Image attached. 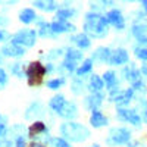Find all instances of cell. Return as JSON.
<instances>
[{"label": "cell", "mask_w": 147, "mask_h": 147, "mask_svg": "<svg viewBox=\"0 0 147 147\" xmlns=\"http://www.w3.org/2000/svg\"><path fill=\"white\" fill-rule=\"evenodd\" d=\"M30 147H44V146H41V144H35V143H32V144H30Z\"/></svg>", "instance_id": "9"}, {"label": "cell", "mask_w": 147, "mask_h": 147, "mask_svg": "<svg viewBox=\"0 0 147 147\" xmlns=\"http://www.w3.org/2000/svg\"><path fill=\"white\" fill-rule=\"evenodd\" d=\"M127 53L124 52V50H119V52H116L115 53V57H113V60L115 62H118V63H121V62H125L127 60Z\"/></svg>", "instance_id": "5"}, {"label": "cell", "mask_w": 147, "mask_h": 147, "mask_svg": "<svg viewBox=\"0 0 147 147\" xmlns=\"http://www.w3.org/2000/svg\"><path fill=\"white\" fill-rule=\"evenodd\" d=\"M143 5H146V9H147V2H143Z\"/></svg>", "instance_id": "10"}, {"label": "cell", "mask_w": 147, "mask_h": 147, "mask_svg": "<svg viewBox=\"0 0 147 147\" xmlns=\"http://www.w3.org/2000/svg\"><path fill=\"white\" fill-rule=\"evenodd\" d=\"M44 128H46V127H44L43 122H35V124H32V125L30 127V136H31V137L38 136L41 131H44Z\"/></svg>", "instance_id": "2"}, {"label": "cell", "mask_w": 147, "mask_h": 147, "mask_svg": "<svg viewBox=\"0 0 147 147\" xmlns=\"http://www.w3.org/2000/svg\"><path fill=\"white\" fill-rule=\"evenodd\" d=\"M136 35L138 37V40L147 41V27H136Z\"/></svg>", "instance_id": "3"}, {"label": "cell", "mask_w": 147, "mask_h": 147, "mask_svg": "<svg viewBox=\"0 0 147 147\" xmlns=\"http://www.w3.org/2000/svg\"><path fill=\"white\" fill-rule=\"evenodd\" d=\"M46 74V68L40 62H32L30 63L27 69V77H28V84L30 85H40L43 82V77Z\"/></svg>", "instance_id": "1"}, {"label": "cell", "mask_w": 147, "mask_h": 147, "mask_svg": "<svg viewBox=\"0 0 147 147\" xmlns=\"http://www.w3.org/2000/svg\"><path fill=\"white\" fill-rule=\"evenodd\" d=\"M91 122H93L94 125H97V127H99V125H103V124H105V118L102 116V113L96 112V113L93 115V118H91Z\"/></svg>", "instance_id": "4"}, {"label": "cell", "mask_w": 147, "mask_h": 147, "mask_svg": "<svg viewBox=\"0 0 147 147\" xmlns=\"http://www.w3.org/2000/svg\"><path fill=\"white\" fill-rule=\"evenodd\" d=\"M59 84H60V81H52V82L49 84V85H50V87H57Z\"/></svg>", "instance_id": "8"}, {"label": "cell", "mask_w": 147, "mask_h": 147, "mask_svg": "<svg viewBox=\"0 0 147 147\" xmlns=\"http://www.w3.org/2000/svg\"><path fill=\"white\" fill-rule=\"evenodd\" d=\"M137 56L147 60V49H141V50H137Z\"/></svg>", "instance_id": "6"}, {"label": "cell", "mask_w": 147, "mask_h": 147, "mask_svg": "<svg viewBox=\"0 0 147 147\" xmlns=\"http://www.w3.org/2000/svg\"><path fill=\"white\" fill-rule=\"evenodd\" d=\"M90 66H91V63H90V62H85V66L80 69V74H82V72H85V71H88V69H90Z\"/></svg>", "instance_id": "7"}]
</instances>
